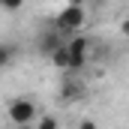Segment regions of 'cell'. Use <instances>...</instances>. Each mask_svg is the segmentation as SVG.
I'll use <instances>...</instances> for the list:
<instances>
[{
    "label": "cell",
    "instance_id": "277c9868",
    "mask_svg": "<svg viewBox=\"0 0 129 129\" xmlns=\"http://www.w3.org/2000/svg\"><path fill=\"white\" fill-rule=\"evenodd\" d=\"M84 96V87H81V81H75L72 75H66V81L60 84V102H78V99Z\"/></svg>",
    "mask_w": 129,
    "mask_h": 129
},
{
    "label": "cell",
    "instance_id": "7a4b0ae2",
    "mask_svg": "<svg viewBox=\"0 0 129 129\" xmlns=\"http://www.w3.org/2000/svg\"><path fill=\"white\" fill-rule=\"evenodd\" d=\"M36 114H39V108H36V102L30 96H15V99H9V105H6L9 123H15L18 129H27L30 123H36Z\"/></svg>",
    "mask_w": 129,
    "mask_h": 129
},
{
    "label": "cell",
    "instance_id": "30bf717a",
    "mask_svg": "<svg viewBox=\"0 0 129 129\" xmlns=\"http://www.w3.org/2000/svg\"><path fill=\"white\" fill-rule=\"evenodd\" d=\"M78 129H99V126H96V120H90V117H84V120L78 123Z\"/></svg>",
    "mask_w": 129,
    "mask_h": 129
},
{
    "label": "cell",
    "instance_id": "8992f818",
    "mask_svg": "<svg viewBox=\"0 0 129 129\" xmlns=\"http://www.w3.org/2000/svg\"><path fill=\"white\" fill-rule=\"evenodd\" d=\"M12 60H15V45L12 42H0V69H6Z\"/></svg>",
    "mask_w": 129,
    "mask_h": 129
},
{
    "label": "cell",
    "instance_id": "3957f363",
    "mask_svg": "<svg viewBox=\"0 0 129 129\" xmlns=\"http://www.w3.org/2000/svg\"><path fill=\"white\" fill-rule=\"evenodd\" d=\"M63 45H66V39L54 30V27H51V30H45L42 36H39V54H42V57H51V54H54V51H60Z\"/></svg>",
    "mask_w": 129,
    "mask_h": 129
},
{
    "label": "cell",
    "instance_id": "8fae6325",
    "mask_svg": "<svg viewBox=\"0 0 129 129\" xmlns=\"http://www.w3.org/2000/svg\"><path fill=\"white\" fill-rule=\"evenodd\" d=\"M120 33H123V36H126V39H129V18H126V21H123V24H120Z\"/></svg>",
    "mask_w": 129,
    "mask_h": 129
},
{
    "label": "cell",
    "instance_id": "6da1fadb",
    "mask_svg": "<svg viewBox=\"0 0 129 129\" xmlns=\"http://www.w3.org/2000/svg\"><path fill=\"white\" fill-rule=\"evenodd\" d=\"M84 18H87L84 6H81V3H69V6H63V9L57 12V18H54V30L60 33L63 39H69V36H75V33L84 27Z\"/></svg>",
    "mask_w": 129,
    "mask_h": 129
},
{
    "label": "cell",
    "instance_id": "5b68a950",
    "mask_svg": "<svg viewBox=\"0 0 129 129\" xmlns=\"http://www.w3.org/2000/svg\"><path fill=\"white\" fill-rule=\"evenodd\" d=\"M66 51L75 54V57H87V54H90V36H81V33L69 36V39H66Z\"/></svg>",
    "mask_w": 129,
    "mask_h": 129
},
{
    "label": "cell",
    "instance_id": "ba28073f",
    "mask_svg": "<svg viewBox=\"0 0 129 129\" xmlns=\"http://www.w3.org/2000/svg\"><path fill=\"white\" fill-rule=\"evenodd\" d=\"M36 129H60V123H57V117H42V120H36Z\"/></svg>",
    "mask_w": 129,
    "mask_h": 129
},
{
    "label": "cell",
    "instance_id": "52a82bcc",
    "mask_svg": "<svg viewBox=\"0 0 129 129\" xmlns=\"http://www.w3.org/2000/svg\"><path fill=\"white\" fill-rule=\"evenodd\" d=\"M48 60L57 66V69H63V72H66V69H69V51H66V45L60 48V51H54V54H51Z\"/></svg>",
    "mask_w": 129,
    "mask_h": 129
},
{
    "label": "cell",
    "instance_id": "9c48e42d",
    "mask_svg": "<svg viewBox=\"0 0 129 129\" xmlns=\"http://www.w3.org/2000/svg\"><path fill=\"white\" fill-rule=\"evenodd\" d=\"M3 9H9V12L21 9V0H3Z\"/></svg>",
    "mask_w": 129,
    "mask_h": 129
}]
</instances>
